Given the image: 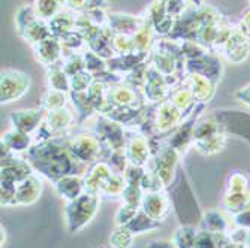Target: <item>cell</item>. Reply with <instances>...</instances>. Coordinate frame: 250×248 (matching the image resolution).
Listing matches in <instances>:
<instances>
[{"instance_id": "5b68a950", "label": "cell", "mask_w": 250, "mask_h": 248, "mask_svg": "<svg viewBox=\"0 0 250 248\" xmlns=\"http://www.w3.org/2000/svg\"><path fill=\"white\" fill-rule=\"evenodd\" d=\"M69 151L75 159L90 166L102 159L104 145L93 132H84L69 136Z\"/></svg>"}, {"instance_id": "ac0fdd59", "label": "cell", "mask_w": 250, "mask_h": 248, "mask_svg": "<svg viewBox=\"0 0 250 248\" xmlns=\"http://www.w3.org/2000/svg\"><path fill=\"white\" fill-rule=\"evenodd\" d=\"M146 17H133L129 14H109L108 15V26L116 35H129L133 36L136 32L144 26Z\"/></svg>"}, {"instance_id": "e575fe53", "label": "cell", "mask_w": 250, "mask_h": 248, "mask_svg": "<svg viewBox=\"0 0 250 248\" xmlns=\"http://www.w3.org/2000/svg\"><path fill=\"white\" fill-rule=\"evenodd\" d=\"M69 79H71V92H75V93L87 92L88 87L92 85V82L95 81L93 75L90 72H87V71L75 74V75L69 76Z\"/></svg>"}, {"instance_id": "e0dca14e", "label": "cell", "mask_w": 250, "mask_h": 248, "mask_svg": "<svg viewBox=\"0 0 250 248\" xmlns=\"http://www.w3.org/2000/svg\"><path fill=\"white\" fill-rule=\"evenodd\" d=\"M141 208L147 215L161 221L169 212V199L164 191H147L143 196Z\"/></svg>"}, {"instance_id": "7402d4cb", "label": "cell", "mask_w": 250, "mask_h": 248, "mask_svg": "<svg viewBox=\"0 0 250 248\" xmlns=\"http://www.w3.org/2000/svg\"><path fill=\"white\" fill-rule=\"evenodd\" d=\"M33 144H35V139H33L32 134L22 133L20 130H15V129L5 132L2 134V142H0V145L6 147L11 153H15V154L27 153Z\"/></svg>"}, {"instance_id": "5bb4252c", "label": "cell", "mask_w": 250, "mask_h": 248, "mask_svg": "<svg viewBox=\"0 0 250 248\" xmlns=\"http://www.w3.org/2000/svg\"><path fill=\"white\" fill-rule=\"evenodd\" d=\"M35 57L38 61H41L45 67L54 66L57 63H62L64 48L62 45V40L56 36H50L35 45H32Z\"/></svg>"}, {"instance_id": "8992f818", "label": "cell", "mask_w": 250, "mask_h": 248, "mask_svg": "<svg viewBox=\"0 0 250 248\" xmlns=\"http://www.w3.org/2000/svg\"><path fill=\"white\" fill-rule=\"evenodd\" d=\"M206 109V105L204 103H198L196 108L193 109V112L185 118V121L181 123L174 132H171L167 136H161V139L172 147L180 155H183L188 153V150L190 147H193V130H195V124L196 121L202 117V111Z\"/></svg>"}, {"instance_id": "d590c367", "label": "cell", "mask_w": 250, "mask_h": 248, "mask_svg": "<svg viewBox=\"0 0 250 248\" xmlns=\"http://www.w3.org/2000/svg\"><path fill=\"white\" fill-rule=\"evenodd\" d=\"M132 236L133 233L126 226H122L111 235V245L114 248H129L132 245Z\"/></svg>"}, {"instance_id": "3957f363", "label": "cell", "mask_w": 250, "mask_h": 248, "mask_svg": "<svg viewBox=\"0 0 250 248\" xmlns=\"http://www.w3.org/2000/svg\"><path fill=\"white\" fill-rule=\"evenodd\" d=\"M99 208V194L85 191L80 197L71 200L66 207V218L69 232H77L90 223Z\"/></svg>"}, {"instance_id": "4dcf8cb0", "label": "cell", "mask_w": 250, "mask_h": 248, "mask_svg": "<svg viewBox=\"0 0 250 248\" xmlns=\"http://www.w3.org/2000/svg\"><path fill=\"white\" fill-rule=\"evenodd\" d=\"M66 102H67V93L47 88V92L42 95L41 99V108H43L45 111H56V109L66 108Z\"/></svg>"}, {"instance_id": "1f68e13d", "label": "cell", "mask_w": 250, "mask_h": 248, "mask_svg": "<svg viewBox=\"0 0 250 248\" xmlns=\"http://www.w3.org/2000/svg\"><path fill=\"white\" fill-rule=\"evenodd\" d=\"M63 69L66 71V74L72 76L75 74H80L83 71H85V60H84V54H78V53H66L63 56L62 60Z\"/></svg>"}, {"instance_id": "277c9868", "label": "cell", "mask_w": 250, "mask_h": 248, "mask_svg": "<svg viewBox=\"0 0 250 248\" xmlns=\"http://www.w3.org/2000/svg\"><path fill=\"white\" fill-rule=\"evenodd\" d=\"M74 123H75V115L67 108L47 111L43 123L33 134V139L35 142H42L59 136H66V134H69V130L74 126Z\"/></svg>"}, {"instance_id": "f546056e", "label": "cell", "mask_w": 250, "mask_h": 248, "mask_svg": "<svg viewBox=\"0 0 250 248\" xmlns=\"http://www.w3.org/2000/svg\"><path fill=\"white\" fill-rule=\"evenodd\" d=\"M64 0H36L35 11L41 19H51L63 11Z\"/></svg>"}, {"instance_id": "f1b7e54d", "label": "cell", "mask_w": 250, "mask_h": 248, "mask_svg": "<svg viewBox=\"0 0 250 248\" xmlns=\"http://www.w3.org/2000/svg\"><path fill=\"white\" fill-rule=\"evenodd\" d=\"M126 228L133 235H138V233H144V232L161 228V223L154 218H151L150 215H147L144 211H141V212H136V215L126 224Z\"/></svg>"}, {"instance_id": "7c38bea8", "label": "cell", "mask_w": 250, "mask_h": 248, "mask_svg": "<svg viewBox=\"0 0 250 248\" xmlns=\"http://www.w3.org/2000/svg\"><path fill=\"white\" fill-rule=\"evenodd\" d=\"M147 105L144 96L140 95L138 90H135L126 82H119L109 87L108 92V105L116 108H140Z\"/></svg>"}, {"instance_id": "7a4b0ae2", "label": "cell", "mask_w": 250, "mask_h": 248, "mask_svg": "<svg viewBox=\"0 0 250 248\" xmlns=\"http://www.w3.org/2000/svg\"><path fill=\"white\" fill-rule=\"evenodd\" d=\"M15 24L18 35L29 42L30 45H35L43 39L53 36L50 26L45 22V19H41L35 11V6L24 5L18 9L15 17Z\"/></svg>"}, {"instance_id": "4316f807", "label": "cell", "mask_w": 250, "mask_h": 248, "mask_svg": "<svg viewBox=\"0 0 250 248\" xmlns=\"http://www.w3.org/2000/svg\"><path fill=\"white\" fill-rule=\"evenodd\" d=\"M47 84L51 90H57V92H63L67 95L71 93V79L63 69L62 63L47 67Z\"/></svg>"}, {"instance_id": "60d3db41", "label": "cell", "mask_w": 250, "mask_h": 248, "mask_svg": "<svg viewBox=\"0 0 250 248\" xmlns=\"http://www.w3.org/2000/svg\"><path fill=\"white\" fill-rule=\"evenodd\" d=\"M147 248H175V245L167 241H156V242H151Z\"/></svg>"}, {"instance_id": "9c48e42d", "label": "cell", "mask_w": 250, "mask_h": 248, "mask_svg": "<svg viewBox=\"0 0 250 248\" xmlns=\"http://www.w3.org/2000/svg\"><path fill=\"white\" fill-rule=\"evenodd\" d=\"M92 132L101 139L104 150L125 151L126 127H123L120 123L111 120L105 115L98 114V118H96V123H95Z\"/></svg>"}, {"instance_id": "ffe728a7", "label": "cell", "mask_w": 250, "mask_h": 248, "mask_svg": "<svg viewBox=\"0 0 250 248\" xmlns=\"http://www.w3.org/2000/svg\"><path fill=\"white\" fill-rule=\"evenodd\" d=\"M150 53H141V51H135L130 54H123V56H114L112 58L106 60L109 71L114 74L122 72V74H130L135 71L136 67L147 63Z\"/></svg>"}, {"instance_id": "4fadbf2b", "label": "cell", "mask_w": 250, "mask_h": 248, "mask_svg": "<svg viewBox=\"0 0 250 248\" xmlns=\"http://www.w3.org/2000/svg\"><path fill=\"white\" fill-rule=\"evenodd\" d=\"M45 115H47V111L41 106L32 108V109H18V111L11 112L9 121H11L12 129L33 136L38 132V129L42 126Z\"/></svg>"}, {"instance_id": "f35d334b", "label": "cell", "mask_w": 250, "mask_h": 248, "mask_svg": "<svg viewBox=\"0 0 250 248\" xmlns=\"http://www.w3.org/2000/svg\"><path fill=\"white\" fill-rule=\"evenodd\" d=\"M234 96H235V99L238 102H241V103H244V105H247L250 108V84L240 88V90H237Z\"/></svg>"}, {"instance_id": "2e32d148", "label": "cell", "mask_w": 250, "mask_h": 248, "mask_svg": "<svg viewBox=\"0 0 250 248\" xmlns=\"http://www.w3.org/2000/svg\"><path fill=\"white\" fill-rule=\"evenodd\" d=\"M222 50L229 61L241 63L243 60L247 58L250 53V39L238 27H235Z\"/></svg>"}, {"instance_id": "603a6c76", "label": "cell", "mask_w": 250, "mask_h": 248, "mask_svg": "<svg viewBox=\"0 0 250 248\" xmlns=\"http://www.w3.org/2000/svg\"><path fill=\"white\" fill-rule=\"evenodd\" d=\"M54 184H56V190L59 191V194L69 202L80 197L83 193H85V183L81 175L63 176L57 179Z\"/></svg>"}, {"instance_id": "8fae6325", "label": "cell", "mask_w": 250, "mask_h": 248, "mask_svg": "<svg viewBox=\"0 0 250 248\" xmlns=\"http://www.w3.org/2000/svg\"><path fill=\"white\" fill-rule=\"evenodd\" d=\"M186 115L183 111L178 109L171 100H165L159 105H154L151 120L154 124V130L157 133V138L167 136L171 132H174L181 123L185 121Z\"/></svg>"}, {"instance_id": "30bf717a", "label": "cell", "mask_w": 250, "mask_h": 248, "mask_svg": "<svg viewBox=\"0 0 250 248\" xmlns=\"http://www.w3.org/2000/svg\"><path fill=\"white\" fill-rule=\"evenodd\" d=\"M125 155L129 165L144 168L153 157L150 139L138 129H126Z\"/></svg>"}, {"instance_id": "836d02e7", "label": "cell", "mask_w": 250, "mask_h": 248, "mask_svg": "<svg viewBox=\"0 0 250 248\" xmlns=\"http://www.w3.org/2000/svg\"><path fill=\"white\" fill-rule=\"evenodd\" d=\"M195 239H196V230L193 228L185 226L177 229L172 244L175 245V248H195Z\"/></svg>"}, {"instance_id": "cb8c5ba5", "label": "cell", "mask_w": 250, "mask_h": 248, "mask_svg": "<svg viewBox=\"0 0 250 248\" xmlns=\"http://www.w3.org/2000/svg\"><path fill=\"white\" fill-rule=\"evenodd\" d=\"M178 109L183 111V114L186 117H189L193 109L196 108V100L190 92V88L185 84V81H181L180 84H177L172 90H171V95H169V99Z\"/></svg>"}, {"instance_id": "83f0119b", "label": "cell", "mask_w": 250, "mask_h": 248, "mask_svg": "<svg viewBox=\"0 0 250 248\" xmlns=\"http://www.w3.org/2000/svg\"><path fill=\"white\" fill-rule=\"evenodd\" d=\"M226 144V130H222L219 133H214L211 136L202 138L198 141H193V147L201 153V154H214L217 151H220Z\"/></svg>"}, {"instance_id": "d6a6232c", "label": "cell", "mask_w": 250, "mask_h": 248, "mask_svg": "<svg viewBox=\"0 0 250 248\" xmlns=\"http://www.w3.org/2000/svg\"><path fill=\"white\" fill-rule=\"evenodd\" d=\"M112 51L116 56H123V54H130L136 51L133 36L129 35H116L112 38Z\"/></svg>"}, {"instance_id": "d6986e66", "label": "cell", "mask_w": 250, "mask_h": 248, "mask_svg": "<svg viewBox=\"0 0 250 248\" xmlns=\"http://www.w3.org/2000/svg\"><path fill=\"white\" fill-rule=\"evenodd\" d=\"M183 81L190 88L196 103L206 105L214 97L216 84L211 79L202 76V75H198V74H189V75H186V78Z\"/></svg>"}, {"instance_id": "ba28073f", "label": "cell", "mask_w": 250, "mask_h": 248, "mask_svg": "<svg viewBox=\"0 0 250 248\" xmlns=\"http://www.w3.org/2000/svg\"><path fill=\"white\" fill-rule=\"evenodd\" d=\"M177 84H180L178 79H175L172 76H165L164 74L156 71L153 66H150L146 84L141 92H143L146 102H148L151 105H159V103H162L169 99L171 90Z\"/></svg>"}, {"instance_id": "8d00e7d4", "label": "cell", "mask_w": 250, "mask_h": 248, "mask_svg": "<svg viewBox=\"0 0 250 248\" xmlns=\"http://www.w3.org/2000/svg\"><path fill=\"white\" fill-rule=\"evenodd\" d=\"M136 211H138V208H136V207H132V205L125 204L117 211V215H116L117 224H120V226H126V224L136 215Z\"/></svg>"}, {"instance_id": "44dd1931", "label": "cell", "mask_w": 250, "mask_h": 248, "mask_svg": "<svg viewBox=\"0 0 250 248\" xmlns=\"http://www.w3.org/2000/svg\"><path fill=\"white\" fill-rule=\"evenodd\" d=\"M42 191V183L36 175H30L15 186V205H29L39 197Z\"/></svg>"}, {"instance_id": "d4e9b609", "label": "cell", "mask_w": 250, "mask_h": 248, "mask_svg": "<svg viewBox=\"0 0 250 248\" xmlns=\"http://www.w3.org/2000/svg\"><path fill=\"white\" fill-rule=\"evenodd\" d=\"M48 26L53 36L62 39L64 35L71 33L72 30L77 29V15L69 11H62L60 14H57L48 21Z\"/></svg>"}, {"instance_id": "6da1fadb", "label": "cell", "mask_w": 250, "mask_h": 248, "mask_svg": "<svg viewBox=\"0 0 250 248\" xmlns=\"http://www.w3.org/2000/svg\"><path fill=\"white\" fill-rule=\"evenodd\" d=\"M69 136L71 134H66L35 142L32 148L24 153L26 160L38 173L54 183L67 175H81L87 172V166L80 163L69 151Z\"/></svg>"}, {"instance_id": "484cf974", "label": "cell", "mask_w": 250, "mask_h": 248, "mask_svg": "<svg viewBox=\"0 0 250 248\" xmlns=\"http://www.w3.org/2000/svg\"><path fill=\"white\" fill-rule=\"evenodd\" d=\"M69 97L72 100V105L75 108V112H77V123L78 124H83L85 123L87 120H90L93 115L98 114V111L95 108V105L90 100V97L87 96V93H75V92H71L69 93Z\"/></svg>"}, {"instance_id": "74e56055", "label": "cell", "mask_w": 250, "mask_h": 248, "mask_svg": "<svg viewBox=\"0 0 250 248\" xmlns=\"http://www.w3.org/2000/svg\"><path fill=\"white\" fill-rule=\"evenodd\" d=\"M64 5L71 11H74L75 14H81V12H85L88 9L87 0H64Z\"/></svg>"}, {"instance_id": "9a60e30c", "label": "cell", "mask_w": 250, "mask_h": 248, "mask_svg": "<svg viewBox=\"0 0 250 248\" xmlns=\"http://www.w3.org/2000/svg\"><path fill=\"white\" fill-rule=\"evenodd\" d=\"M116 172L111 169V166L105 160H98L96 163L90 165V169L84 175V183H85V191L90 193H101L105 183L114 175Z\"/></svg>"}, {"instance_id": "ab89813d", "label": "cell", "mask_w": 250, "mask_h": 248, "mask_svg": "<svg viewBox=\"0 0 250 248\" xmlns=\"http://www.w3.org/2000/svg\"><path fill=\"white\" fill-rule=\"evenodd\" d=\"M249 39H250V9H247L240 21V27H238Z\"/></svg>"}, {"instance_id": "52a82bcc", "label": "cell", "mask_w": 250, "mask_h": 248, "mask_svg": "<svg viewBox=\"0 0 250 248\" xmlns=\"http://www.w3.org/2000/svg\"><path fill=\"white\" fill-rule=\"evenodd\" d=\"M30 85L32 79L29 74L18 69H3L0 78V102L2 105H8L21 99L29 93Z\"/></svg>"}]
</instances>
